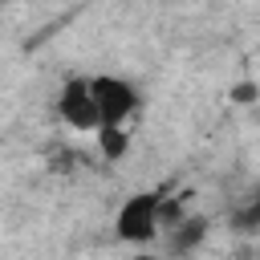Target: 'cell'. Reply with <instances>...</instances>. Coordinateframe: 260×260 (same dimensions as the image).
I'll use <instances>...</instances> for the list:
<instances>
[{
  "mask_svg": "<svg viewBox=\"0 0 260 260\" xmlns=\"http://www.w3.org/2000/svg\"><path fill=\"white\" fill-rule=\"evenodd\" d=\"M89 93H93V106H98V126H122L138 110V89L122 77L98 73V77H89Z\"/></svg>",
  "mask_w": 260,
  "mask_h": 260,
  "instance_id": "obj_1",
  "label": "cell"
},
{
  "mask_svg": "<svg viewBox=\"0 0 260 260\" xmlns=\"http://www.w3.org/2000/svg\"><path fill=\"white\" fill-rule=\"evenodd\" d=\"M57 114L73 130H98V106H93V93H89V77L65 81V89L57 93Z\"/></svg>",
  "mask_w": 260,
  "mask_h": 260,
  "instance_id": "obj_3",
  "label": "cell"
},
{
  "mask_svg": "<svg viewBox=\"0 0 260 260\" xmlns=\"http://www.w3.org/2000/svg\"><path fill=\"white\" fill-rule=\"evenodd\" d=\"M207 232H211L207 215H183L175 228H167V236H171V252H175V256H187V252H195V248L207 240Z\"/></svg>",
  "mask_w": 260,
  "mask_h": 260,
  "instance_id": "obj_4",
  "label": "cell"
},
{
  "mask_svg": "<svg viewBox=\"0 0 260 260\" xmlns=\"http://www.w3.org/2000/svg\"><path fill=\"white\" fill-rule=\"evenodd\" d=\"M98 150H102L106 162H118L130 150V130H122V126H98Z\"/></svg>",
  "mask_w": 260,
  "mask_h": 260,
  "instance_id": "obj_5",
  "label": "cell"
},
{
  "mask_svg": "<svg viewBox=\"0 0 260 260\" xmlns=\"http://www.w3.org/2000/svg\"><path fill=\"white\" fill-rule=\"evenodd\" d=\"M158 195L162 191H138L118 207V219H114L118 240H126V244L154 240V232H158Z\"/></svg>",
  "mask_w": 260,
  "mask_h": 260,
  "instance_id": "obj_2",
  "label": "cell"
},
{
  "mask_svg": "<svg viewBox=\"0 0 260 260\" xmlns=\"http://www.w3.org/2000/svg\"><path fill=\"white\" fill-rule=\"evenodd\" d=\"M73 167H77V154H73V150H53L49 171H73Z\"/></svg>",
  "mask_w": 260,
  "mask_h": 260,
  "instance_id": "obj_8",
  "label": "cell"
},
{
  "mask_svg": "<svg viewBox=\"0 0 260 260\" xmlns=\"http://www.w3.org/2000/svg\"><path fill=\"white\" fill-rule=\"evenodd\" d=\"M232 228H236V232H260V187L252 191V199H248L244 207L232 211Z\"/></svg>",
  "mask_w": 260,
  "mask_h": 260,
  "instance_id": "obj_6",
  "label": "cell"
},
{
  "mask_svg": "<svg viewBox=\"0 0 260 260\" xmlns=\"http://www.w3.org/2000/svg\"><path fill=\"white\" fill-rule=\"evenodd\" d=\"M236 106H252L256 98H260V85L256 81H240V85H232V93H228Z\"/></svg>",
  "mask_w": 260,
  "mask_h": 260,
  "instance_id": "obj_7",
  "label": "cell"
}]
</instances>
